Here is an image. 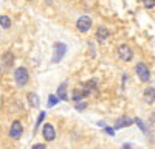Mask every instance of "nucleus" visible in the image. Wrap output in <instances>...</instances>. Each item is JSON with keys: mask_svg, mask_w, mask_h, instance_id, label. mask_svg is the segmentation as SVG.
<instances>
[{"mask_svg": "<svg viewBox=\"0 0 155 149\" xmlns=\"http://www.w3.org/2000/svg\"><path fill=\"white\" fill-rule=\"evenodd\" d=\"M141 3H143V6H144L146 9L155 8V0H141Z\"/></svg>", "mask_w": 155, "mask_h": 149, "instance_id": "17", "label": "nucleus"}, {"mask_svg": "<svg viewBox=\"0 0 155 149\" xmlns=\"http://www.w3.org/2000/svg\"><path fill=\"white\" fill-rule=\"evenodd\" d=\"M135 71L138 74V78L143 82H149L150 81V70H149V67L144 64V62H138V64L135 65Z\"/></svg>", "mask_w": 155, "mask_h": 149, "instance_id": "3", "label": "nucleus"}, {"mask_svg": "<svg viewBox=\"0 0 155 149\" xmlns=\"http://www.w3.org/2000/svg\"><path fill=\"white\" fill-rule=\"evenodd\" d=\"M76 28L81 33H87L90 28H92V19H90L88 16H81L76 22Z\"/></svg>", "mask_w": 155, "mask_h": 149, "instance_id": "5", "label": "nucleus"}, {"mask_svg": "<svg viewBox=\"0 0 155 149\" xmlns=\"http://www.w3.org/2000/svg\"><path fill=\"white\" fill-rule=\"evenodd\" d=\"M28 103L31 107H37L39 106V96L36 93H28Z\"/></svg>", "mask_w": 155, "mask_h": 149, "instance_id": "14", "label": "nucleus"}, {"mask_svg": "<svg viewBox=\"0 0 155 149\" xmlns=\"http://www.w3.org/2000/svg\"><path fill=\"white\" fill-rule=\"evenodd\" d=\"M84 93H85V96H88L90 93H92L93 90H96V81H88V82H85L84 84Z\"/></svg>", "mask_w": 155, "mask_h": 149, "instance_id": "10", "label": "nucleus"}, {"mask_svg": "<svg viewBox=\"0 0 155 149\" xmlns=\"http://www.w3.org/2000/svg\"><path fill=\"white\" fill-rule=\"evenodd\" d=\"M85 103H81V104H76V109H79V110H82V109H85Z\"/></svg>", "mask_w": 155, "mask_h": 149, "instance_id": "21", "label": "nucleus"}, {"mask_svg": "<svg viewBox=\"0 0 155 149\" xmlns=\"http://www.w3.org/2000/svg\"><path fill=\"white\" fill-rule=\"evenodd\" d=\"M58 98L59 99H67V84L65 82L58 87Z\"/></svg>", "mask_w": 155, "mask_h": 149, "instance_id": "12", "label": "nucleus"}, {"mask_svg": "<svg viewBox=\"0 0 155 149\" xmlns=\"http://www.w3.org/2000/svg\"><path fill=\"white\" fill-rule=\"evenodd\" d=\"M143 99H144L147 104L155 103V89H153V87H147V89H144V92H143Z\"/></svg>", "mask_w": 155, "mask_h": 149, "instance_id": "9", "label": "nucleus"}, {"mask_svg": "<svg viewBox=\"0 0 155 149\" xmlns=\"http://www.w3.org/2000/svg\"><path fill=\"white\" fill-rule=\"evenodd\" d=\"M33 149H47V146H45V144H42V143H37V144H34V146H33Z\"/></svg>", "mask_w": 155, "mask_h": 149, "instance_id": "20", "label": "nucleus"}, {"mask_svg": "<svg viewBox=\"0 0 155 149\" xmlns=\"http://www.w3.org/2000/svg\"><path fill=\"white\" fill-rule=\"evenodd\" d=\"M28 79H30V73H28V70L25 68V67H19V68H16V71H14V81H16V84L17 85H25L28 82Z\"/></svg>", "mask_w": 155, "mask_h": 149, "instance_id": "2", "label": "nucleus"}, {"mask_svg": "<svg viewBox=\"0 0 155 149\" xmlns=\"http://www.w3.org/2000/svg\"><path fill=\"white\" fill-rule=\"evenodd\" d=\"M0 27L5 28V30H8V28L11 27V19H9L8 16H0Z\"/></svg>", "mask_w": 155, "mask_h": 149, "instance_id": "15", "label": "nucleus"}, {"mask_svg": "<svg viewBox=\"0 0 155 149\" xmlns=\"http://www.w3.org/2000/svg\"><path fill=\"white\" fill-rule=\"evenodd\" d=\"M150 123L155 126V114H152V117H150Z\"/></svg>", "mask_w": 155, "mask_h": 149, "instance_id": "22", "label": "nucleus"}, {"mask_svg": "<svg viewBox=\"0 0 155 149\" xmlns=\"http://www.w3.org/2000/svg\"><path fill=\"white\" fill-rule=\"evenodd\" d=\"M22 134H23L22 123L20 121H14L11 124V127H9V137H11V138H14V140H19L22 137Z\"/></svg>", "mask_w": 155, "mask_h": 149, "instance_id": "6", "label": "nucleus"}, {"mask_svg": "<svg viewBox=\"0 0 155 149\" xmlns=\"http://www.w3.org/2000/svg\"><path fill=\"white\" fill-rule=\"evenodd\" d=\"M45 118V112H41V115H39V118H37V124H36V127L39 126V124H41V121Z\"/></svg>", "mask_w": 155, "mask_h": 149, "instance_id": "19", "label": "nucleus"}, {"mask_svg": "<svg viewBox=\"0 0 155 149\" xmlns=\"http://www.w3.org/2000/svg\"><path fill=\"white\" fill-rule=\"evenodd\" d=\"M130 123H132V120H129V118L123 117V118H120L118 121H116L115 127H116V129H120V127H126V126H129V124H130Z\"/></svg>", "mask_w": 155, "mask_h": 149, "instance_id": "13", "label": "nucleus"}, {"mask_svg": "<svg viewBox=\"0 0 155 149\" xmlns=\"http://www.w3.org/2000/svg\"><path fill=\"white\" fill-rule=\"evenodd\" d=\"M3 65H6V67L12 65V55L11 53H5L3 55Z\"/></svg>", "mask_w": 155, "mask_h": 149, "instance_id": "16", "label": "nucleus"}, {"mask_svg": "<svg viewBox=\"0 0 155 149\" xmlns=\"http://www.w3.org/2000/svg\"><path fill=\"white\" fill-rule=\"evenodd\" d=\"M28 2H33V0H28Z\"/></svg>", "mask_w": 155, "mask_h": 149, "instance_id": "23", "label": "nucleus"}, {"mask_svg": "<svg viewBox=\"0 0 155 149\" xmlns=\"http://www.w3.org/2000/svg\"><path fill=\"white\" fill-rule=\"evenodd\" d=\"M109 36H110V31L106 28V27H99L98 30H96V41L98 42H106L107 39H109Z\"/></svg>", "mask_w": 155, "mask_h": 149, "instance_id": "8", "label": "nucleus"}, {"mask_svg": "<svg viewBox=\"0 0 155 149\" xmlns=\"http://www.w3.org/2000/svg\"><path fill=\"white\" fill-rule=\"evenodd\" d=\"M85 98V93L82 89H74L73 90V101L74 103H81V99Z\"/></svg>", "mask_w": 155, "mask_h": 149, "instance_id": "11", "label": "nucleus"}, {"mask_svg": "<svg viewBox=\"0 0 155 149\" xmlns=\"http://www.w3.org/2000/svg\"><path fill=\"white\" fill-rule=\"evenodd\" d=\"M116 53H118V58L123 62H129V61H132V58H134V50L127 44H121L118 47V50H116Z\"/></svg>", "mask_w": 155, "mask_h": 149, "instance_id": "1", "label": "nucleus"}, {"mask_svg": "<svg viewBox=\"0 0 155 149\" xmlns=\"http://www.w3.org/2000/svg\"><path fill=\"white\" fill-rule=\"evenodd\" d=\"M58 101H59L58 95H50V96H48V106H50V107H51V106H56Z\"/></svg>", "mask_w": 155, "mask_h": 149, "instance_id": "18", "label": "nucleus"}, {"mask_svg": "<svg viewBox=\"0 0 155 149\" xmlns=\"http://www.w3.org/2000/svg\"><path fill=\"white\" fill-rule=\"evenodd\" d=\"M42 135H44V138H45L47 141H53V140L56 138V131H54V127H53V124L47 123L45 126H44V129H42Z\"/></svg>", "mask_w": 155, "mask_h": 149, "instance_id": "7", "label": "nucleus"}, {"mask_svg": "<svg viewBox=\"0 0 155 149\" xmlns=\"http://www.w3.org/2000/svg\"><path fill=\"white\" fill-rule=\"evenodd\" d=\"M53 50H54V53H53V58H51V61H53L54 64H58V62H61V59L65 56L67 47H65V44H62V42H54Z\"/></svg>", "mask_w": 155, "mask_h": 149, "instance_id": "4", "label": "nucleus"}]
</instances>
